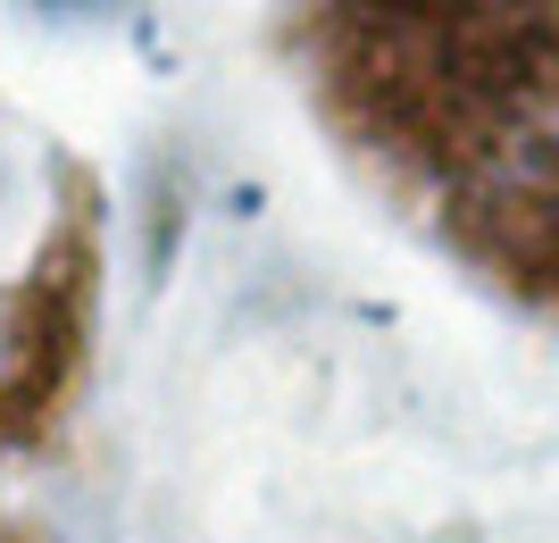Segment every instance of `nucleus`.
Segmentation results:
<instances>
[{
	"instance_id": "2",
	"label": "nucleus",
	"mask_w": 559,
	"mask_h": 543,
	"mask_svg": "<svg viewBox=\"0 0 559 543\" xmlns=\"http://www.w3.org/2000/svg\"><path fill=\"white\" fill-rule=\"evenodd\" d=\"M443 226H451L460 251H476V260L492 268V276L535 284V293L559 302V151H543V160H526L518 176H501L492 192L460 201Z\"/></svg>"
},
{
	"instance_id": "1",
	"label": "nucleus",
	"mask_w": 559,
	"mask_h": 543,
	"mask_svg": "<svg viewBox=\"0 0 559 543\" xmlns=\"http://www.w3.org/2000/svg\"><path fill=\"white\" fill-rule=\"evenodd\" d=\"M93 293H100V217L93 185L68 176V210L34 243L17 293H9V334H0V444H17L59 410L84 334H93Z\"/></svg>"
},
{
	"instance_id": "3",
	"label": "nucleus",
	"mask_w": 559,
	"mask_h": 543,
	"mask_svg": "<svg viewBox=\"0 0 559 543\" xmlns=\"http://www.w3.org/2000/svg\"><path fill=\"white\" fill-rule=\"evenodd\" d=\"M34 9H50V17H100V9H126V0H34Z\"/></svg>"
},
{
	"instance_id": "4",
	"label": "nucleus",
	"mask_w": 559,
	"mask_h": 543,
	"mask_svg": "<svg viewBox=\"0 0 559 543\" xmlns=\"http://www.w3.org/2000/svg\"><path fill=\"white\" fill-rule=\"evenodd\" d=\"M0 543H34V535H0Z\"/></svg>"
}]
</instances>
